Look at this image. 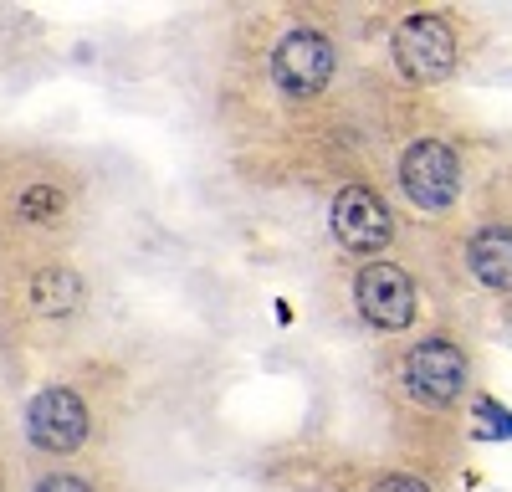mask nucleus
<instances>
[{"label": "nucleus", "mask_w": 512, "mask_h": 492, "mask_svg": "<svg viewBox=\"0 0 512 492\" xmlns=\"http://www.w3.org/2000/svg\"><path fill=\"white\" fill-rule=\"evenodd\" d=\"M390 57L400 67L405 82L415 88H431V82H446L456 72V57H461V41H456V26L436 11H410L395 36H390Z\"/></svg>", "instance_id": "obj_1"}, {"label": "nucleus", "mask_w": 512, "mask_h": 492, "mask_svg": "<svg viewBox=\"0 0 512 492\" xmlns=\"http://www.w3.org/2000/svg\"><path fill=\"white\" fill-rule=\"evenodd\" d=\"M400 190L415 205L420 216H446L451 205L461 200L466 170H461V154L446 139H410L400 154Z\"/></svg>", "instance_id": "obj_2"}, {"label": "nucleus", "mask_w": 512, "mask_h": 492, "mask_svg": "<svg viewBox=\"0 0 512 492\" xmlns=\"http://www.w3.org/2000/svg\"><path fill=\"white\" fill-rule=\"evenodd\" d=\"M400 385L420 400V405H456L472 385V359L451 334H431L405 349L400 359Z\"/></svg>", "instance_id": "obj_3"}, {"label": "nucleus", "mask_w": 512, "mask_h": 492, "mask_svg": "<svg viewBox=\"0 0 512 492\" xmlns=\"http://www.w3.org/2000/svg\"><path fill=\"white\" fill-rule=\"evenodd\" d=\"M354 308L379 334H405L415 323V308H420V287L405 267L374 257L354 272Z\"/></svg>", "instance_id": "obj_4"}, {"label": "nucleus", "mask_w": 512, "mask_h": 492, "mask_svg": "<svg viewBox=\"0 0 512 492\" xmlns=\"http://www.w3.org/2000/svg\"><path fill=\"white\" fill-rule=\"evenodd\" d=\"M338 72V52L318 26H292L272 47V82L282 98H318Z\"/></svg>", "instance_id": "obj_5"}, {"label": "nucleus", "mask_w": 512, "mask_h": 492, "mask_svg": "<svg viewBox=\"0 0 512 492\" xmlns=\"http://www.w3.org/2000/svg\"><path fill=\"white\" fill-rule=\"evenodd\" d=\"M93 416L88 400H82L72 385H47L36 390L26 405V441L41 451V457H72V451L88 441Z\"/></svg>", "instance_id": "obj_6"}, {"label": "nucleus", "mask_w": 512, "mask_h": 492, "mask_svg": "<svg viewBox=\"0 0 512 492\" xmlns=\"http://www.w3.org/2000/svg\"><path fill=\"white\" fill-rule=\"evenodd\" d=\"M328 231H333V241L344 246L349 257H369L374 262L384 246L395 241V216H390V205H384L379 190L344 185L333 195V205H328Z\"/></svg>", "instance_id": "obj_7"}, {"label": "nucleus", "mask_w": 512, "mask_h": 492, "mask_svg": "<svg viewBox=\"0 0 512 492\" xmlns=\"http://www.w3.org/2000/svg\"><path fill=\"white\" fill-rule=\"evenodd\" d=\"M466 272H472L487 293H512V226L492 221V226H477L466 236Z\"/></svg>", "instance_id": "obj_8"}, {"label": "nucleus", "mask_w": 512, "mask_h": 492, "mask_svg": "<svg viewBox=\"0 0 512 492\" xmlns=\"http://www.w3.org/2000/svg\"><path fill=\"white\" fill-rule=\"evenodd\" d=\"M88 298V282H82L72 267L52 262V267H36L31 282H26V308L36 318H72Z\"/></svg>", "instance_id": "obj_9"}, {"label": "nucleus", "mask_w": 512, "mask_h": 492, "mask_svg": "<svg viewBox=\"0 0 512 492\" xmlns=\"http://www.w3.org/2000/svg\"><path fill=\"white\" fill-rule=\"evenodd\" d=\"M16 216L26 226H62L67 221V195L52 185V180H36L16 195Z\"/></svg>", "instance_id": "obj_10"}, {"label": "nucleus", "mask_w": 512, "mask_h": 492, "mask_svg": "<svg viewBox=\"0 0 512 492\" xmlns=\"http://www.w3.org/2000/svg\"><path fill=\"white\" fill-rule=\"evenodd\" d=\"M31 492H98L88 477H77V472H47V477H36Z\"/></svg>", "instance_id": "obj_11"}, {"label": "nucleus", "mask_w": 512, "mask_h": 492, "mask_svg": "<svg viewBox=\"0 0 512 492\" xmlns=\"http://www.w3.org/2000/svg\"><path fill=\"white\" fill-rule=\"evenodd\" d=\"M369 492H431V482H420L410 472H390V477H379Z\"/></svg>", "instance_id": "obj_12"}, {"label": "nucleus", "mask_w": 512, "mask_h": 492, "mask_svg": "<svg viewBox=\"0 0 512 492\" xmlns=\"http://www.w3.org/2000/svg\"><path fill=\"white\" fill-rule=\"evenodd\" d=\"M477 416H487V421H497L502 431H512V410H497L492 400H477Z\"/></svg>", "instance_id": "obj_13"}]
</instances>
